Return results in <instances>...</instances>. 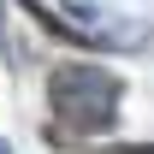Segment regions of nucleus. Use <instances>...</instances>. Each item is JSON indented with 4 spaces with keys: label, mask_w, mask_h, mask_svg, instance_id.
Returning <instances> with one entry per match:
<instances>
[{
    "label": "nucleus",
    "mask_w": 154,
    "mask_h": 154,
    "mask_svg": "<svg viewBox=\"0 0 154 154\" xmlns=\"http://www.w3.org/2000/svg\"><path fill=\"white\" fill-rule=\"evenodd\" d=\"M119 77L101 71V65H59L54 83H48V101H54V113L77 131H107L119 119Z\"/></svg>",
    "instance_id": "1"
},
{
    "label": "nucleus",
    "mask_w": 154,
    "mask_h": 154,
    "mask_svg": "<svg viewBox=\"0 0 154 154\" xmlns=\"http://www.w3.org/2000/svg\"><path fill=\"white\" fill-rule=\"evenodd\" d=\"M0 154H12V148H6V142H0Z\"/></svg>",
    "instance_id": "2"
}]
</instances>
